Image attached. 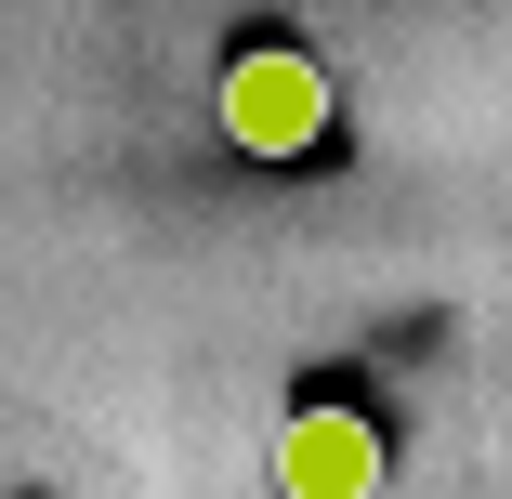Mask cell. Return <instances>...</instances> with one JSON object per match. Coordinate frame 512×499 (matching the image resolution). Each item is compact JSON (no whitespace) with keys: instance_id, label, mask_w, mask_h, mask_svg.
Masks as SVG:
<instances>
[{"instance_id":"1","label":"cell","mask_w":512,"mask_h":499,"mask_svg":"<svg viewBox=\"0 0 512 499\" xmlns=\"http://www.w3.org/2000/svg\"><path fill=\"white\" fill-rule=\"evenodd\" d=\"M316 132H329V66L289 53V40H250L224 66V145L237 158H302Z\"/></svg>"},{"instance_id":"2","label":"cell","mask_w":512,"mask_h":499,"mask_svg":"<svg viewBox=\"0 0 512 499\" xmlns=\"http://www.w3.org/2000/svg\"><path fill=\"white\" fill-rule=\"evenodd\" d=\"M276 499H381V434H368V408H289V434H276Z\"/></svg>"}]
</instances>
